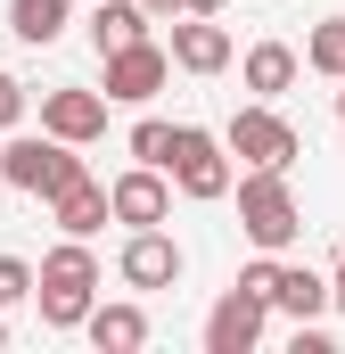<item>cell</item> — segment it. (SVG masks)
<instances>
[{"label":"cell","mask_w":345,"mask_h":354,"mask_svg":"<svg viewBox=\"0 0 345 354\" xmlns=\"http://www.w3.org/2000/svg\"><path fill=\"white\" fill-rule=\"evenodd\" d=\"M230 189H239V231L255 239L263 256H288V248L304 239V206H296L288 174H271V165H247V174H230Z\"/></svg>","instance_id":"cell-1"},{"label":"cell","mask_w":345,"mask_h":354,"mask_svg":"<svg viewBox=\"0 0 345 354\" xmlns=\"http://www.w3.org/2000/svg\"><path fill=\"white\" fill-rule=\"evenodd\" d=\"M33 305H41L50 330H83V313L99 305V256H90V239H66V248L41 256V272H33Z\"/></svg>","instance_id":"cell-2"},{"label":"cell","mask_w":345,"mask_h":354,"mask_svg":"<svg viewBox=\"0 0 345 354\" xmlns=\"http://www.w3.org/2000/svg\"><path fill=\"white\" fill-rule=\"evenodd\" d=\"M0 181L8 189H25V198H58L66 181H83V157H75V140H33V132H8V149H0Z\"/></svg>","instance_id":"cell-3"},{"label":"cell","mask_w":345,"mask_h":354,"mask_svg":"<svg viewBox=\"0 0 345 354\" xmlns=\"http://www.w3.org/2000/svg\"><path fill=\"white\" fill-rule=\"evenodd\" d=\"M165 181L181 189V198H197V206L230 198V149H222V132H206V124H172Z\"/></svg>","instance_id":"cell-4"},{"label":"cell","mask_w":345,"mask_h":354,"mask_svg":"<svg viewBox=\"0 0 345 354\" xmlns=\"http://www.w3.org/2000/svg\"><path fill=\"white\" fill-rule=\"evenodd\" d=\"M222 149L230 157H247V165H271V174H288L296 157H304V140H296V124L271 107V99H255V107H239L230 124H222Z\"/></svg>","instance_id":"cell-5"},{"label":"cell","mask_w":345,"mask_h":354,"mask_svg":"<svg viewBox=\"0 0 345 354\" xmlns=\"http://www.w3.org/2000/svg\"><path fill=\"white\" fill-rule=\"evenodd\" d=\"M99 66H107V107H148V99L172 83L165 41H148V33H140V41H124V50H107Z\"/></svg>","instance_id":"cell-6"},{"label":"cell","mask_w":345,"mask_h":354,"mask_svg":"<svg viewBox=\"0 0 345 354\" xmlns=\"http://www.w3.org/2000/svg\"><path fill=\"white\" fill-rule=\"evenodd\" d=\"M263 322H271V305H263V297L222 288V297H214V313H206V354H255V346H263Z\"/></svg>","instance_id":"cell-7"},{"label":"cell","mask_w":345,"mask_h":354,"mask_svg":"<svg viewBox=\"0 0 345 354\" xmlns=\"http://www.w3.org/2000/svg\"><path fill=\"white\" fill-rule=\"evenodd\" d=\"M181 239H172L165 223H148V231H132L124 239V256H115V272H124V288H172L181 280Z\"/></svg>","instance_id":"cell-8"},{"label":"cell","mask_w":345,"mask_h":354,"mask_svg":"<svg viewBox=\"0 0 345 354\" xmlns=\"http://www.w3.org/2000/svg\"><path fill=\"white\" fill-rule=\"evenodd\" d=\"M41 132L50 140H99L107 132V91H83V83H58V91H41Z\"/></svg>","instance_id":"cell-9"},{"label":"cell","mask_w":345,"mask_h":354,"mask_svg":"<svg viewBox=\"0 0 345 354\" xmlns=\"http://www.w3.org/2000/svg\"><path fill=\"white\" fill-rule=\"evenodd\" d=\"M107 214L124 223V231H148V223H165L172 214V181L157 174V165H132V174L107 181Z\"/></svg>","instance_id":"cell-10"},{"label":"cell","mask_w":345,"mask_h":354,"mask_svg":"<svg viewBox=\"0 0 345 354\" xmlns=\"http://www.w3.org/2000/svg\"><path fill=\"white\" fill-rule=\"evenodd\" d=\"M181 75H222L230 66V33L214 17H172V50H165Z\"/></svg>","instance_id":"cell-11"},{"label":"cell","mask_w":345,"mask_h":354,"mask_svg":"<svg viewBox=\"0 0 345 354\" xmlns=\"http://www.w3.org/2000/svg\"><path fill=\"white\" fill-rule=\"evenodd\" d=\"M50 214H58V231H66V239H99V231H107V223H115V214H107V189H99V181H66V189H58V198H50Z\"/></svg>","instance_id":"cell-12"},{"label":"cell","mask_w":345,"mask_h":354,"mask_svg":"<svg viewBox=\"0 0 345 354\" xmlns=\"http://www.w3.org/2000/svg\"><path fill=\"white\" fill-rule=\"evenodd\" d=\"M83 330H90L99 354H140V346H148V313H140V305H90Z\"/></svg>","instance_id":"cell-13"},{"label":"cell","mask_w":345,"mask_h":354,"mask_svg":"<svg viewBox=\"0 0 345 354\" xmlns=\"http://www.w3.org/2000/svg\"><path fill=\"white\" fill-rule=\"evenodd\" d=\"M271 305H279L288 322H313V313H329V280L313 264H279L271 272Z\"/></svg>","instance_id":"cell-14"},{"label":"cell","mask_w":345,"mask_h":354,"mask_svg":"<svg viewBox=\"0 0 345 354\" xmlns=\"http://www.w3.org/2000/svg\"><path fill=\"white\" fill-rule=\"evenodd\" d=\"M148 33V8L140 0H90V50L107 58V50H124V41H140Z\"/></svg>","instance_id":"cell-15"},{"label":"cell","mask_w":345,"mask_h":354,"mask_svg":"<svg viewBox=\"0 0 345 354\" xmlns=\"http://www.w3.org/2000/svg\"><path fill=\"white\" fill-rule=\"evenodd\" d=\"M66 17H75V0H8V33L25 50H50L66 33Z\"/></svg>","instance_id":"cell-16"},{"label":"cell","mask_w":345,"mask_h":354,"mask_svg":"<svg viewBox=\"0 0 345 354\" xmlns=\"http://www.w3.org/2000/svg\"><path fill=\"white\" fill-rule=\"evenodd\" d=\"M296 66H304V58H296L288 41H255L239 75H247V91H255V99H279V91H296Z\"/></svg>","instance_id":"cell-17"},{"label":"cell","mask_w":345,"mask_h":354,"mask_svg":"<svg viewBox=\"0 0 345 354\" xmlns=\"http://www.w3.org/2000/svg\"><path fill=\"white\" fill-rule=\"evenodd\" d=\"M304 66H313V75H329V83L345 75V17H321V25L304 33Z\"/></svg>","instance_id":"cell-18"},{"label":"cell","mask_w":345,"mask_h":354,"mask_svg":"<svg viewBox=\"0 0 345 354\" xmlns=\"http://www.w3.org/2000/svg\"><path fill=\"white\" fill-rule=\"evenodd\" d=\"M165 149H172V124L140 115V124H132V165H157V174H165Z\"/></svg>","instance_id":"cell-19"},{"label":"cell","mask_w":345,"mask_h":354,"mask_svg":"<svg viewBox=\"0 0 345 354\" xmlns=\"http://www.w3.org/2000/svg\"><path fill=\"white\" fill-rule=\"evenodd\" d=\"M25 297H33V264H25V256H0V313L25 305Z\"/></svg>","instance_id":"cell-20"},{"label":"cell","mask_w":345,"mask_h":354,"mask_svg":"<svg viewBox=\"0 0 345 354\" xmlns=\"http://www.w3.org/2000/svg\"><path fill=\"white\" fill-rule=\"evenodd\" d=\"M17 124H25V83L0 75V132H17Z\"/></svg>","instance_id":"cell-21"},{"label":"cell","mask_w":345,"mask_h":354,"mask_svg":"<svg viewBox=\"0 0 345 354\" xmlns=\"http://www.w3.org/2000/svg\"><path fill=\"white\" fill-rule=\"evenodd\" d=\"M222 8H230V0H181L172 17H222Z\"/></svg>","instance_id":"cell-22"},{"label":"cell","mask_w":345,"mask_h":354,"mask_svg":"<svg viewBox=\"0 0 345 354\" xmlns=\"http://www.w3.org/2000/svg\"><path fill=\"white\" fill-rule=\"evenodd\" d=\"M329 305L345 313V256H337V272H329Z\"/></svg>","instance_id":"cell-23"},{"label":"cell","mask_w":345,"mask_h":354,"mask_svg":"<svg viewBox=\"0 0 345 354\" xmlns=\"http://www.w3.org/2000/svg\"><path fill=\"white\" fill-rule=\"evenodd\" d=\"M140 8H148V17H172V8H181V0H140Z\"/></svg>","instance_id":"cell-24"},{"label":"cell","mask_w":345,"mask_h":354,"mask_svg":"<svg viewBox=\"0 0 345 354\" xmlns=\"http://www.w3.org/2000/svg\"><path fill=\"white\" fill-rule=\"evenodd\" d=\"M337 124H345V75H337Z\"/></svg>","instance_id":"cell-25"},{"label":"cell","mask_w":345,"mask_h":354,"mask_svg":"<svg viewBox=\"0 0 345 354\" xmlns=\"http://www.w3.org/2000/svg\"><path fill=\"white\" fill-rule=\"evenodd\" d=\"M0 346H8V322H0Z\"/></svg>","instance_id":"cell-26"},{"label":"cell","mask_w":345,"mask_h":354,"mask_svg":"<svg viewBox=\"0 0 345 354\" xmlns=\"http://www.w3.org/2000/svg\"><path fill=\"white\" fill-rule=\"evenodd\" d=\"M0 198H8V181H0Z\"/></svg>","instance_id":"cell-27"}]
</instances>
